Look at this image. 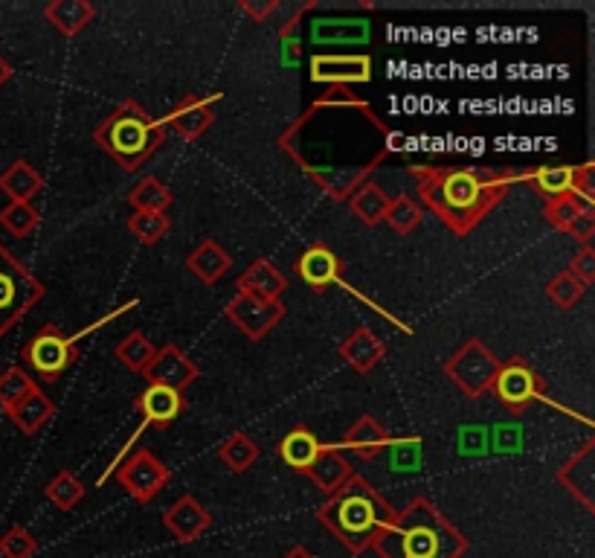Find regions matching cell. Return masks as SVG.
Wrapping results in <instances>:
<instances>
[{"instance_id": "18", "label": "cell", "mask_w": 595, "mask_h": 558, "mask_svg": "<svg viewBox=\"0 0 595 558\" xmlns=\"http://www.w3.org/2000/svg\"><path fill=\"white\" fill-rule=\"evenodd\" d=\"M343 271H346L343 259L328 248L326 242H314L299 253L297 277L314 291H326L331 285H337Z\"/></svg>"}, {"instance_id": "15", "label": "cell", "mask_w": 595, "mask_h": 558, "mask_svg": "<svg viewBox=\"0 0 595 558\" xmlns=\"http://www.w3.org/2000/svg\"><path fill=\"white\" fill-rule=\"evenodd\" d=\"M143 378L149 384H157V387H169L175 393H186V387H192L201 378V370L183 349H178L175 343H166V346H157V352H154L151 364L143 372Z\"/></svg>"}, {"instance_id": "1", "label": "cell", "mask_w": 595, "mask_h": 558, "mask_svg": "<svg viewBox=\"0 0 595 558\" xmlns=\"http://www.w3.org/2000/svg\"><path fill=\"white\" fill-rule=\"evenodd\" d=\"M276 146L323 195L346 204L372 172L398 152V137L366 99L337 85L320 93L276 137Z\"/></svg>"}, {"instance_id": "41", "label": "cell", "mask_w": 595, "mask_h": 558, "mask_svg": "<svg viewBox=\"0 0 595 558\" xmlns=\"http://www.w3.org/2000/svg\"><path fill=\"white\" fill-rule=\"evenodd\" d=\"M38 553V541L30 529L15 524L0 535V558H32Z\"/></svg>"}, {"instance_id": "29", "label": "cell", "mask_w": 595, "mask_h": 558, "mask_svg": "<svg viewBox=\"0 0 595 558\" xmlns=\"http://www.w3.org/2000/svg\"><path fill=\"white\" fill-rule=\"evenodd\" d=\"M259 457H262L259 442H256L250 434H244V431L230 434L224 442H221V445H218V460L224 463L227 471H233V474H244V471H250L253 465L259 463Z\"/></svg>"}, {"instance_id": "36", "label": "cell", "mask_w": 595, "mask_h": 558, "mask_svg": "<svg viewBox=\"0 0 595 558\" xmlns=\"http://www.w3.org/2000/svg\"><path fill=\"white\" fill-rule=\"evenodd\" d=\"M41 224V213L35 204H21V201H9L3 210H0V227L15 236V239H27L38 230Z\"/></svg>"}, {"instance_id": "35", "label": "cell", "mask_w": 595, "mask_h": 558, "mask_svg": "<svg viewBox=\"0 0 595 558\" xmlns=\"http://www.w3.org/2000/svg\"><path fill=\"white\" fill-rule=\"evenodd\" d=\"M47 500L61 509V512H73L82 500H85V483L73 474V471H59L47 486H44Z\"/></svg>"}, {"instance_id": "26", "label": "cell", "mask_w": 595, "mask_h": 558, "mask_svg": "<svg viewBox=\"0 0 595 558\" xmlns=\"http://www.w3.org/2000/svg\"><path fill=\"white\" fill-rule=\"evenodd\" d=\"M44 189V175L32 166L30 160L18 157L15 163H9L0 172V192L9 201H21V204H32V198Z\"/></svg>"}, {"instance_id": "24", "label": "cell", "mask_w": 595, "mask_h": 558, "mask_svg": "<svg viewBox=\"0 0 595 558\" xmlns=\"http://www.w3.org/2000/svg\"><path fill=\"white\" fill-rule=\"evenodd\" d=\"M233 268V256L230 250H224L215 239H204L198 248L186 256V271L195 279H201L204 285H215L221 282L224 274H230Z\"/></svg>"}, {"instance_id": "8", "label": "cell", "mask_w": 595, "mask_h": 558, "mask_svg": "<svg viewBox=\"0 0 595 558\" xmlns=\"http://www.w3.org/2000/svg\"><path fill=\"white\" fill-rule=\"evenodd\" d=\"M21 361L24 367H30L41 381L53 384L59 381L64 372L70 370L79 361V349H76V338L61 332L59 326L47 323L44 329H38L30 341L21 349Z\"/></svg>"}, {"instance_id": "32", "label": "cell", "mask_w": 595, "mask_h": 558, "mask_svg": "<svg viewBox=\"0 0 595 558\" xmlns=\"http://www.w3.org/2000/svg\"><path fill=\"white\" fill-rule=\"evenodd\" d=\"M520 181H529L546 201H552L558 195L572 192L575 166H537V169H529V172H520Z\"/></svg>"}, {"instance_id": "7", "label": "cell", "mask_w": 595, "mask_h": 558, "mask_svg": "<svg viewBox=\"0 0 595 558\" xmlns=\"http://www.w3.org/2000/svg\"><path fill=\"white\" fill-rule=\"evenodd\" d=\"M500 358L488 349V343L479 338H468L462 341L453 355L445 361V375L447 381L465 396V399H482L485 393H491V384L497 378L500 370Z\"/></svg>"}, {"instance_id": "47", "label": "cell", "mask_w": 595, "mask_h": 558, "mask_svg": "<svg viewBox=\"0 0 595 558\" xmlns=\"http://www.w3.org/2000/svg\"><path fill=\"white\" fill-rule=\"evenodd\" d=\"M282 558H317L314 556V553H311V550H308V547H294V550H288V553H285V556Z\"/></svg>"}, {"instance_id": "28", "label": "cell", "mask_w": 595, "mask_h": 558, "mask_svg": "<svg viewBox=\"0 0 595 558\" xmlns=\"http://www.w3.org/2000/svg\"><path fill=\"white\" fill-rule=\"evenodd\" d=\"M320 451H323V442L308 431V425H297L279 442V460L288 465L291 471H299V474L308 471V465L317 460Z\"/></svg>"}, {"instance_id": "33", "label": "cell", "mask_w": 595, "mask_h": 558, "mask_svg": "<svg viewBox=\"0 0 595 558\" xmlns=\"http://www.w3.org/2000/svg\"><path fill=\"white\" fill-rule=\"evenodd\" d=\"M421 218H424V207L418 204L416 198H410L407 192H401V195L389 198V207L384 221H387L389 230H392L395 236H410L418 224H421Z\"/></svg>"}, {"instance_id": "34", "label": "cell", "mask_w": 595, "mask_h": 558, "mask_svg": "<svg viewBox=\"0 0 595 558\" xmlns=\"http://www.w3.org/2000/svg\"><path fill=\"white\" fill-rule=\"evenodd\" d=\"M154 352H157V346H154L140 329H134L131 335H125V338L117 343V349H114L119 364L128 367L131 372H140V375H143L146 367L151 364Z\"/></svg>"}, {"instance_id": "20", "label": "cell", "mask_w": 595, "mask_h": 558, "mask_svg": "<svg viewBox=\"0 0 595 558\" xmlns=\"http://www.w3.org/2000/svg\"><path fill=\"white\" fill-rule=\"evenodd\" d=\"M337 355H340L352 370L366 375V372H372L384 358H387V343L381 341L369 326H357L346 341H340Z\"/></svg>"}, {"instance_id": "16", "label": "cell", "mask_w": 595, "mask_h": 558, "mask_svg": "<svg viewBox=\"0 0 595 558\" xmlns=\"http://www.w3.org/2000/svg\"><path fill=\"white\" fill-rule=\"evenodd\" d=\"M558 483L578 500L587 512H595V442L587 439L561 468Z\"/></svg>"}, {"instance_id": "45", "label": "cell", "mask_w": 595, "mask_h": 558, "mask_svg": "<svg viewBox=\"0 0 595 558\" xmlns=\"http://www.w3.org/2000/svg\"><path fill=\"white\" fill-rule=\"evenodd\" d=\"M566 236H572L581 248H590L595 239V210H590V213H581V216L575 218L569 227L564 230Z\"/></svg>"}, {"instance_id": "21", "label": "cell", "mask_w": 595, "mask_h": 558, "mask_svg": "<svg viewBox=\"0 0 595 558\" xmlns=\"http://www.w3.org/2000/svg\"><path fill=\"white\" fill-rule=\"evenodd\" d=\"M352 474H355V465L343 451L334 448V442H323V451L317 454V460L308 465V471H305V477L326 497L331 492H337Z\"/></svg>"}, {"instance_id": "23", "label": "cell", "mask_w": 595, "mask_h": 558, "mask_svg": "<svg viewBox=\"0 0 595 558\" xmlns=\"http://www.w3.org/2000/svg\"><path fill=\"white\" fill-rule=\"evenodd\" d=\"M9 416V422L21 431L24 436L38 434L53 416H56V402L41 390L35 387L30 396H24L18 404H12L9 410H3Z\"/></svg>"}, {"instance_id": "46", "label": "cell", "mask_w": 595, "mask_h": 558, "mask_svg": "<svg viewBox=\"0 0 595 558\" xmlns=\"http://www.w3.org/2000/svg\"><path fill=\"white\" fill-rule=\"evenodd\" d=\"M12 73H15V70H12V64H9L6 59H3V56H0V88H3V85H6V82L12 79Z\"/></svg>"}, {"instance_id": "3", "label": "cell", "mask_w": 595, "mask_h": 558, "mask_svg": "<svg viewBox=\"0 0 595 558\" xmlns=\"http://www.w3.org/2000/svg\"><path fill=\"white\" fill-rule=\"evenodd\" d=\"M468 547V535L450 524L427 497H413L407 506L395 509L392 521L372 541L378 558H465Z\"/></svg>"}, {"instance_id": "19", "label": "cell", "mask_w": 595, "mask_h": 558, "mask_svg": "<svg viewBox=\"0 0 595 558\" xmlns=\"http://www.w3.org/2000/svg\"><path fill=\"white\" fill-rule=\"evenodd\" d=\"M395 442H401V439H395V436L389 434L387 428H384L375 416L363 413L360 419H355V425L346 431L343 442H334V448H337V451H343V454H346V451H352L357 460L372 463L384 448L395 445Z\"/></svg>"}, {"instance_id": "38", "label": "cell", "mask_w": 595, "mask_h": 558, "mask_svg": "<svg viewBox=\"0 0 595 558\" xmlns=\"http://www.w3.org/2000/svg\"><path fill=\"white\" fill-rule=\"evenodd\" d=\"M590 210H595V204H587V201H581L578 195L566 192V195H558V198L546 201V207H543V218H546L555 230H561V233H564L566 227H569L575 218L581 216V213H590Z\"/></svg>"}, {"instance_id": "5", "label": "cell", "mask_w": 595, "mask_h": 558, "mask_svg": "<svg viewBox=\"0 0 595 558\" xmlns=\"http://www.w3.org/2000/svg\"><path fill=\"white\" fill-rule=\"evenodd\" d=\"M169 140V131L154 120L137 99H122L117 108L102 117L93 128V143L117 163L125 175H134L146 166L154 152Z\"/></svg>"}, {"instance_id": "4", "label": "cell", "mask_w": 595, "mask_h": 558, "mask_svg": "<svg viewBox=\"0 0 595 558\" xmlns=\"http://www.w3.org/2000/svg\"><path fill=\"white\" fill-rule=\"evenodd\" d=\"M392 515V503L360 474H352L317 509V521L352 556H363L366 550H372V541L392 521Z\"/></svg>"}, {"instance_id": "37", "label": "cell", "mask_w": 595, "mask_h": 558, "mask_svg": "<svg viewBox=\"0 0 595 558\" xmlns=\"http://www.w3.org/2000/svg\"><path fill=\"white\" fill-rule=\"evenodd\" d=\"M584 294H587V285L575 277V274H569V271H561V274H555V277L546 282L549 303H555V309L561 311L575 309L584 300Z\"/></svg>"}, {"instance_id": "44", "label": "cell", "mask_w": 595, "mask_h": 558, "mask_svg": "<svg viewBox=\"0 0 595 558\" xmlns=\"http://www.w3.org/2000/svg\"><path fill=\"white\" fill-rule=\"evenodd\" d=\"M569 274H575V277L581 279L587 288L595 282V248H581L575 256H572V265L566 268Z\"/></svg>"}, {"instance_id": "12", "label": "cell", "mask_w": 595, "mask_h": 558, "mask_svg": "<svg viewBox=\"0 0 595 558\" xmlns=\"http://www.w3.org/2000/svg\"><path fill=\"white\" fill-rule=\"evenodd\" d=\"M224 314L247 341L256 343L262 341L265 335H270L285 320V303L259 300V297H250V294H236L224 306Z\"/></svg>"}, {"instance_id": "2", "label": "cell", "mask_w": 595, "mask_h": 558, "mask_svg": "<svg viewBox=\"0 0 595 558\" xmlns=\"http://www.w3.org/2000/svg\"><path fill=\"white\" fill-rule=\"evenodd\" d=\"M410 175L416 178L421 204L459 239H468L520 181V172L511 166H410Z\"/></svg>"}, {"instance_id": "22", "label": "cell", "mask_w": 595, "mask_h": 558, "mask_svg": "<svg viewBox=\"0 0 595 558\" xmlns=\"http://www.w3.org/2000/svg\"><path fill=\"white\" fill-rule=\"evenodd\" d=\"M236 288L238 294H250V297H259V300H279L288 291V279L270 259H256L236 279Z\"/></svg>"}, {"instance_id": "6", "label": "cell", "mask_w": 595, "mask_h": 558, "mask_svg": "<svg viewBox=\"0 0 595 558\" xmlns=\"http://www.w3.org/2000/svg\"><path fill=\"white\" fill-rule=\"evenodd\" d=\"M44 297L47 285L0 242V338H6Z\"/></svg>"}, {"instance_id": "9", "label": "cell", "mask_w": 595, "mask_h": 558, "mask_svg": "<svg viewBox=\"0 0 595 558\" xmlns=\"http://www.w3.org/2000/svg\"><path fill=\"white\" fill-rule=\"evenodd\" d=\"M491 396L503 404L511 416H523L532 404L546 399V381L529 361H523L520 355H511L497 370Z\"/></svg>"}, {"instance_id": "31", "label": "cell", "mask_w": 595, "mask_h": 558, "mask_svg": "<svg viewBox=\"0 0 595 558\" xmlns=\"http://www.w3.org/2000/svg\"><path fill=\"white\" fill-rule=\"evenodd\" d=\"M346 204L355 213L357 221H363L366 227H378L384 221V216H387L389 195L384 192V186H378L375 181H366Z\"/></svg>"}, {"instance_id": "10", "label": "cell", "mask_w": 595, "mask_h": 558, "mask_svg": "<svg viewBox=\"0 0 595 558\" xmlns=\"http://www.w3.org/2000/svg\"><path fill=\"white\" fill-rule=\"evenodd\" d=\"M134 410L143 416V422H140V428L131 434L128 445L114 457V465H111V468H117V465L128 457L131 445L143 436V431H149V428H154V431H166L172 422H178V416L186 410V402H183V393H175V390H169V387L149 384V387L134 399ZM111 468H108V471H111ZM108 471H105V477H108ZM105 477L99 480V486L105 483Z\"/></svg>"}, {"instance_id": "17", "label": "cell", "mask_w": 595, "mask_h": 558, "mask_svg": "<svg viewBox=\"0 0 595 558\" xmlns=\"http://www.w3.org/2000/svg\"><path fill=\"white\" fill-rule=\"evenodd\" d=\"M163 527L178 544H192L201 535H207L212 527V512L195 495H180L166 512H163Z\"/></svg>"}, {"instance_id": "11", "label": "cell", "mask_w": 595, "mask_h": 558, "mask_svg": "<svg viewBox=\"0 0 595 558\" xmlns=\"http://www.w3.org/2000/svg\"><path fill=\"white\" fill-rule=\"evenodd\" d=\"M114 474H117L119 486L128 492V497L134 503H149V500H154V497L166 489V483L172 480L169 465L163 463L149 448L134 451L128 460H122L114 468Z\"/></svg>"}, {"instance_id": "40", "label": "cell", "mask_w": 595, "mask_h": 558, "mask_svg": "<svg viewBox=\"0 0 595 558\" xmlns=\"http://www.w3.org/2000/svg\"><path fill=\"white\" fill-rule=\"evenodd\" d=\"M35 387H38V381L24 367H9L0 375V407L9 410L12 404H18L24 396H30Z\"/></svg>"}, {"instance_id": "30", "label": "cell", "mask_w": 595, "mask_h": 558, "mask_svg": "<svg viewBox=\"0 0 595 558\" xmlns=\"http://www.w3.org/2000/svg\"><path fill=\"white\" fill-rule=\"evenodd\" d=\"M125 201L134 207V213H166L172 207V189L160 178L146 175L125 192Z\"/></svg>"}, {"instance_id": "42", "label": "cell", "mask_w": 595, "mask_h": 558, "mask_svg": "<svg viewBox=\"0 0 595 558\" xmlns=\"http://www.w3.org/2000/svg\"><path fill=\"white\" fill-rule=\"evenodd\" d=\"M279 6H282V0H241L238 3V9L253 21V24H268L276 18V12H279Z\"/></svg>"}, {"instance_id": "25", "label": "cell", "mask_w": 595, "mask_h": 558, "mask_svg": "<svg viewBox=\"0 0 595 558\" xmlns=\"http://www.w3.org/2000/svg\"><path fill=\"white\" fill-rule=\"evenodd\" d=\"M44 18L64 38H73L96 21V6L90 0H50L44 6Z\"/></svg>"}, {"instance_id": "13", "label": "cell", "mask_w": 595, "mask_h": 558, "mask_svg": "<svg viewBox=\"0 0 595 558\" xmlns=\"http://www.w3.org/2000/svg\"><path fill=\"white\" fill-rule=\"evenodd\" d=\"M308 76L314 85L326 88H352V85H366L372 82V56L366 53H317L308 62Z\"/></svg>"}, {"instance_id": "43", "label": "cell", "mask_w": 595, "mask_h": 558, "mask_svg": "<svg viewBox=\"0 0 595 558\" xmlns=\"http://www.w3.org/2000/svg\"><path fill=\"white\" fill-rule=\"evenodd\" d=\"M572 195H578L581 201L595 204V163H581L575 166V184H572Z\"/></svg>"}, {"instance_id": "39", "label": "cell", "mask_w": 595, "mask_h": 558, "mask_svg": "<svg viewBox=\"0 0 595 558\" xmlns=\"http://www.w3.org/2000/svg\"><path fill=\"white\" fill-rule=\"evenodd\" d=\"M172 230V221L166 213H131L128 216V233L140 242V245H157L166 239V233Z\"/></svg>"}, {"instance_id": "27", "label": "cell", "mask_w": 595, "mask_h": 558, "mask_svg": "<svg viewBox=\"0 0 595 558\" xmlns=\"http://www.w3.org/2000/svg\"><path fill=\"white\" fill-rule=\"evenodd\" d=\"M369 21L366 18H320L311 24V41L314 44H366L369 41Z\"/></svg>"}, {"instance_id": "14", "label": "cell", "mask_w": 595, "mask_h": 558, "mask_svg": "<svg viewBox=\"0 0 595 558\" xmlns=\"http://www.w3.org/2000/svg\"><path fill=\"white\" fill-rule=\"evenodd\" d=\"M224 93H209V96H183L178 105L160 120V125L169 131H175L180 140L186 143H195L207 134L212 123H215V102L221 99Z\"/></svg>"}]
</instances>
